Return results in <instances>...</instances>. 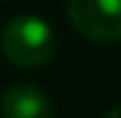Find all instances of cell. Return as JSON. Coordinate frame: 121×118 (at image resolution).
I'll use <instances>...</instances> for the list:
<instances>
[{"instance_id": "7a4b0ae2", "label": "cell", "mask_w": 121, "mask_h": 118, "mask_svg": "<svg viewBox=\"0 0 121 118\" xmlns=\"http://www.w3.org/2000/svg\"><path fill=\"white\" fill-rule=\"evenodd\" d=\"M67 16L75 31L90 41L121 39V0H67Z\"/></svg>"}, {"instance_id": "3957f363", "label": "cell", "mask_w": 121, "mask_h": 118, "mask_svg": "<svg viewBox=\"0 0 121 118\" xmlns=\"http://www.w3.org/2000/svg\"><path fill=\"white\" fill-rule=\"evenodd\" d=\"M3 118H52L54 108L44 90L31 82H13L0 98Z\"/></svg>"}, {"instance_id": "6da1fadb", "label": "cell", "mask_w": 121, "mask_h": 118, "mask_svg": "<svg viewBox=\"0 0 121 118\" xmlns=\"http://www.w3.org/2000/svg\"><path fill=\"white\" fill-rule=\"evenodd\" d=\"M3 51L5 57L23 69L47 64L54 54L57 39L52 26L39 16H18L3 28Z\"/></svg>"}, {"instance_id": "277c9868", "label": "cell", "mask_w": 121, "mask_h": 118, "mask_svg": "<svg viewBox=\"0 0 121 118\" xmlns=\"http://www.w3.org/2000/svg\"><path fill=\"white\" fill-rule=\"evenodd\" d=\"M103 118H121V105H119V108H113V110H108Z\"/></svg>"}]
</instances>
